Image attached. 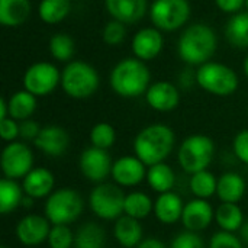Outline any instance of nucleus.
<instances>
[{"label":"nucleus","instance_id":"f257e3e1","mask_svg":"<svg viewBox=\"0 0 248 248\" xmlns=\"http://www.w3.org/2000/svg\"><path fill=\"white\" fill-rule=\"evenodd\" d=\"M217 48L218 35L215 29L205 22L187 25L177 41V55L190 67H199L211 61Z\"/></svg>","mask_w":248,"mask_h":248},{"label":"nucleus","instance_id":"f03ea898","mask_svg":"<svg viewBox=\"0 0 248 248\" xmlns=\"http://www.w3.org/2000/svg\"><path fill=\"white\" fill-rule=\"evenodd\" d=\"M151 84V71L145 61L137 57H126L118 61L109 74L112 92L124 99L144 96Z\"/></svg>","mask_w":248,"mask_h":248},{"label":"nucleus","instance_id":"7ed1b4c3","mask_svg":"<svg viewBox=\"0 0 248 248\" xmlns=\"http://www.w3.org/2000/svg\"><path fill=\"white\" fill-rule=\"evenodd\" d=\"M176 145L174 131L166 124L144 126L134 138V154L147 166L164 163Z\"/></svg>","mask_w":248,"mask_h":248},{"label":"nucleus","instance_id":"20e7f679","mask_svg":"<svg viewBox=\"0 0 248 248\" xmlns=\"http://www.w3.org/2000/svg\"><path fill=\"white\" fill-rule=\"evenodd\" d=\"M100 86V76L97 70L87 61L71 60L61 70L62 92L77 100L92 97Z\"/></svg>","mask_w":248,"mask_h":248},{"label":"nucleus","instance_id":"39448f33","mask_svg":"<svg viewBox=\"0 0 248 248\" xmlns=\"http://www.w3.org/2000/svg\"><path fill=\"white\" fill-rule=\"evenodd\" d=\"M196 84L212 96L228 97L237 92L240 78L235 70H232L230 65L211 60L198 67Z\"/></svg>","mask_w":248,"mask_h":248},{"label":"nucleus","instance_id":"423d86ee","mask_svg":"<svg viewBox=\"0 0 248 248\" xmlns=\"http://www.w3.org/2000/svg\"><path fill=\"white\" fill-rule=\"evenodd\" d=\"M84 202L81 195L71 187L54 190L45 202V217L52 225H70L83 212Z\"/></svg>","mask_w":248,"mask_h":248},{"label":"nucleus","instance_id":"0eeeda50","mask_svg":"<svg viewBox=\"0 0 248 248\" xmlns=\"http://www.w3.org/2000/svg\"><path fill=\"white\" fill-rule=\"evenodd\" d=\"M215 154V144L212 138L203 134H193L183 140L177 151V160L183 171L195 174L208 170Z\"/></svg>","mask_w":248,"mask_h":248},{"label":"nucleus","instance_id":"6e6552de","mask_svg":"<svg viewBox=\"0 0 248 248\" xmlns=\"http://www.w3.org/2000/svg\"><path fill=\"white\" fill-rule=\"evenodd\" d=\"M190 15L189 0H154L148 10L153 26L161 32H174L185 28Z\"/></svg>","mask_w":248,"mask_h":248},{"label":"nucleus","instance_id":"1a4fd4ad","mask_svg":"<svg viewBox=\"0 0 248 248\" xmlns=\"http://www.w3.org/2000/svg\"><path fill=\"white\" fill-rule=\"evenodd\" d=\"M125 198L119 185L99 183L93 187L89 196L92 212L105 221H116L125 214Z\"/></svg>","mask_w":248,"mask_h":248},{"label":"nucleus","instance_id":"9d476101","mask_svg":"<svg viewBox=\"0 0 248 248\" xmlns=\"http://www.w3.org/2000/svg\"><path fill=\"white\" fill-rule=\"evenodd\" d=\"M22 84L23 89L33 96L45 97L61 86V71L54 62L36 61L25 70Z\"/></svg>","mask_w":248,"mask_h":248},{"label":"nucleus","instance_id":"9b49d317","mask_svg":"<svg viewBox=\"0 0 248 248\" xmlns=\"http://www.w3.org/2000/svg\"><path fill=\"white\" fill-rule=\"evenodd\" d=\"M0 166L4 177L23 179L33 169V153L25 141L7 142L0 155Z\"/></svg>","mask_w":248,"mask_h":248},{"label":"nucleus","instance_id":"f8f14e48","mask_svg":"<svg viewBox=\"0 0 248 248\" xmlns=\"http://www.w3.org/2000/svg\"><path fill=\"white\" fill-rule=\"evenodd\" d=\"M112 158L108 150L97 147H87L78 158V167L81 174L92 183H103L108 176L112 173Z\"/></svg>","mask_w":248,"mask_h":248},{"label":"nucleus","instance_id":"ddd939ff","mask_svg":"<svg viewBox=\"0 0 248 248\" xmlns=\"http://www.w3.org/2000/svg\"><path fill=\"white\" fill-rule=\"evenodd\" d=\"M164 48V35L155 26H144L137 31L131 39V49L134 57L141 61L155 60Z\"/></svg>","mask_w":248,"mask_h":248},{"label":"nucleus","instance_id":"4468645a","mask_svg":"<svg viewBox=\"0 0 248 248\" xmlns=\"http://www.w3.org/2000/svg\"><path fill=\"white\" fill-rule=\"evenodd\" d=\"M144 97L147 105L153 110L161 113L174 110L180 103V92L177 86L167 80H158L151 83Z\"/></svg>","mask_w":248,"mask_h":248},{"label":"nucleus","instance_id":"2eb2a0df","mask_svg":"<svg viewBox=\"0 0 248 248\" xmlns=\"http://www.w3.org/2000/svg\"><path fill=\"white\" fill-rule=\"evenodd\" d=\"M147 166L135 154L124 155L113 161L110 176L116 185L124 187H134L147 177Z\"/></svg>","mask_w":248,"mask_h":248},{"label":"nucleus","instance_id":"dca6fc26","mask_svg":"<svg viewBox=\"0 0 248 248\" xmlns=\"http://www.w3.org/2000/svg\"><path fill=\"white\" fill-rule=\"evenodd\" d=\"M52 224L42 215H26L16 225V237L20 244L32 247L48 240Z\"/></svg>","mask_w":248,"mask_h":248},{"label":"nucleus","instance_id":"f3484780","mask_svg":"<svg viewBox=\"0 0 248 248\" xmlns=\"http://www.w3.org/2000/svg\"><path fill=\"white\" fill-rule=\"evenodd\" d=\"M70 134L60 125H46L41 128L33 141L35 147L48 157H61L70 147Z\"/></svg>","mask_w":248,"mask_h":248},{"label":"nucleus","instance_id":"a211bd4d","mask_svg":"<svg viewBox=\"0 0 248 248\" xmlns=\"http://www.w3.org/2000/svg\"><path fill=\"white\" fill-rule=\"evenodd\" d=\"M105 9L112 19L135 25L150 10L148 0H105Z\"/></svg>","mask_w":248,"mask_h":248},{"label":"nucleus","instance_id":"6ab92c4d","mask_svg":"<svg viewBox=\"0 0 248 248\" xmlns=\"http://www.w3.org/2000/svg\"><path fill=\"white\" fill-rule=\"evenodd\" d=\"M214 219H215V212L209 205V202H206V199L196 198L185 205L180 221L183 222L186 230L193 232H201L206 230Z\"/></svg>","mask_w":248,"mask_h":248},{"label":"nucleus","instance_id":"aec40b11","mask_svg":"<svg viewBox=\"0 0 248 248\" xmlns=\"http://www.w3.org/2000/svg\"><path fill=\"white\" fill-rule=\"evenodd\" d=\"M55 179L54 174L44 167H33L22 182V187L25 195L33 199L48 198L54 192Z\"/></svg>","mask_w":248,"mask_h":248},{"label":"nucleus","instance_id":"412c9836","mask_svg":"<svg viewBox=\"0 0 248 248\" xmlns=\"http://www.w3.org/2000/svg\"><path fill=\"white\" fill-rule=\"evenodd\" d=\"M185 203L182 198L174 192L160 193L154 202V215L161 224H174L182 219Z\"/></svg>","mask_w":248,"mask_h":248},{"label":"nucleus","instance_id":"4be33fe9","mask_svg":"<svg viewBox=\"0 0 248 248\" xmlns=\"http://www.w3.org/2000/svg\"><path fill=\"white\" fill-rule=\"evenodd\" d=\"M31 0H0V23L4 28H19L31 16Z\"/></svg>","mask_w":248,"mask_h":248},{"label":"nucleus","instance_id":"5701e85b","mask_svg":"<svg viewBox=\"0 0 248 248\" xmlns=\"http://www.w3.org/2000/svg\"><path fill=\"white\" fill-rule=\"evenodd\" d=\"M246 180L241 174L227 171L218 179L217 196L224 203H237L246 195Z\"/></svg>","mask_w":248,"mask_h":248},{"label":"nucleus","instance_id":"b1692460","mask_svg":"<svg viewBox=\"0 0 248 248\" xmlns=\"http://www.w3.org/2000/svg\"><path fill=\"white\" fill-rule=\"evenodd\" d=\"M113 235L119 246L124 248H137V246L144 240L140 219H135L128 215H122L116 219L113 227Z\"/></svg>","mask_w":248,"mask_h":248},{"label":"nucleus","instance_id":"393cba45","mask_svg":"<svg viewBox=\"0 0 248 248\" xmlns=\"http://www.w3.org/2000/svg\"><path fill=\"white\" fill-rule=\"evenodd\" d=\"M7 106H9V118L20 122L32 118V115L38 108V97L29 93L28 90L22 89L7 97Z\"/></svg>","mask_w":248,"mask_h":248},{"label":"nucleus","instance_id":"a878e982","mask_svg":"<svg viewBox=\"0 0 248 248\" xmlns=\"http://www.w3.org/2000/svg\"><path fill=\"white\" fill-rule=\"evenodd\" d=\"M224 33L231 46L237 49H248V10L231 15Z\"/></svg>","mask_w":248,"mask_h":248},{"label":"nucleus","instance_id":"bb28decb","mask_svg":"<svg viewBox=\"0 0 248 248\" xmlns=\"http://www.w3.org/2000/svg\"><path fill=\"white\" fill-rule=\"evenodd\" d=\"M145 179L148 182V186L158 193L171 192L176 185L174 170L166 163H158V164L150 166L147 170Z\"/></svg>","mask_w":248,"mask_h":248},{"label":"nucleus","instance_id":"cd10ccee","mask_svg":"<svg viewBox=\"0 0 248 248\" xmlns=\"http://www.w3.org/2000/svg\"><path fill=\"white\" fill-rule=\"evenodd\" d=\"M23 198V187L16 180L7 177L0 180V212L3 215H7L22 206Z\"/></svg>","mask_w":248,"mask_h":248},{"label":"nucleus","instance_id":"c85d7f7f","mask_svg":"<svg viewBox=\"0 0 248 248\" xmlns=\"http://www.w3.org/2000/svg\"><path fill=\"white\" fill-rule=\"evenodd\" d=\"M71 12V0H41L38 4V16L46 25H58L68 17Z\"/></svg>","mask_w":248,"mask_h":248},{"label":"nucleus","instance_id":"c756f323","mask_svg":"<svg viewBox=\"0 0 248 248\" xmlns=\"http://www.w3.org/2000/svg\"><path fill=\"white\" fill-rule=\"evenodd\" d=\"M106 232L96 222H86L74 232V248H105Z\"/></svg>","mask_w":248,"mask_h":248},{"label":"nucleus","instance_id":"7c9ffc66","mask_svg":"<svg viewBox=\"0 0 248 248\" xmlns=\"http://www.w3.org/2000/svg\"><path fill=\"white\" fill-rule=\"evenodd\" d=\"M215 221L222 231L238 232L244 224V214L237 203H221L215 211Z\"/></svg>","mask_w":248,"mask_h":248},{"label":"nucleus","instance_id":"2f4dec72","mask_svg":"<svg viewBox=\"0 0 248 248\" xmlns=\"http://www.w3.org/2000/svg\"><path fill=\"white\" fill-rule=\"evenodd\" d=\"M48 49L51 57L58 62H70L74 52H76V44L74 39L65 33V32H57L49 38Z\"/></svg>","mask_w":248,"mask_h":248},{"label":"nucleus","instance_id":"473e14b6","mask_svg":"<svg viewBox=\"0 0 248 248\" xmlns=\"http://www.w3.org/2000/svg\"><path fill=\"white\" fill-rule=\"evenodd\" d=\"M154 211V202L144 192H132L125 198V214L135 219H145Z\"/></svg>","mask_w":248,"mask_h":248},{"label":"nucleus","instance_id":"72a5a7b5","mask_svg":"<svg viewBox=\"0 0 248 248\" xmlns=\"http://www.w3.org/2000/svg\"><path fill=\"white\" fill-rule=\"evenodd\" d=\"M217 187H218V179L211 171L202 170L195 174H190L189 189L196 198L208 199L217 195Z\"/></svg>","mask_w":248,"mask_h":248},{"label":"nucleus","instance_id":"f704fd0d","mask_svg":"<svg viewBox=\"0 0 248 248\" xmlns=\"http://www.w3.org/2000/svg\"><path fill=\"white\" fill-rule=\"evenodd\" d=\"M89 138H90V144L93 147H97L102 150H109L116 141V131L110 124L99 122L90 129Z\"/></svg>","mask_w":248,"mask_h":248},{"label":"nucleus","instance_id":"c9c22d12","mask_svg":"<svg viewBox=\"0 0 248 248\" xmlns=\"http://www.w3.org/2000/svg\"><path fill=\"white\" fill-rule=\"evenodd\" d=\"M126 38V25L116 19H110L102 29V41L109 46L121 45Z\"/></svg>","mask_w":248,"mask_h":248},{"label":"nucleus","instance_id":"e433bc0d","mask_svg":"<svg viewBox=\"0 0 248 248\" xmlns=\"http://www.w3.org/2000/svg\"><path fill=\"white\" fill-rule=\"evenodd\" d=\"M46 241L49 248H71L74 247V232L68 225H52Z\"/></svg>","mask_w":248,"mask_h":248},{"label":"nucleus","instance_id":"4c0bfd02","mask_svg":"<svg viewBox=\"0 0 248 248\" xmlns=\"http://www.w3.org/2000/svg\"><path fill=\"white\" fill-rule=\"evenodd\" d=\"M244 243L240 237H237L234 232L228 231H218L212 235L209 248H244Z\"/></svg>","mask_w":248,"mask_h":248},{"label":"nucleus","instance_id":"58836bf2","mask_svg":"<svg viewBox=\"0 0 248 248\" xmlns=\"http://www.w3.org/2000/svg\"><path fill=\"white\" fill-rule=\"evenodd\" d=\"M170 248H205V243L198 232L186 230L174 237Z\"/></svg>","mask_w":248,"mask_h":248},{"label":"nucleus","instance_id":"ea45409f","mask_svg":"<svg viewBox=\"0 0 248 248\" xmlns=\"http://www.w3.org/2000/svg\"><path fill=\"white\" fill-rule=\"evenodd\" d=\"M232 150L235 157L248 166V129H243L235 135L232 141Z\"/></svg>","mask_w":248,"mask_h":248},{"label":"nucleus","instance_id":"a19ab883","mask_svg":"<svg viewBox=\"0 0 248 248\" xmlns=\"http://www.w3.org/2000/svg\"><path fill=\"white\" fill-rule=\"evenodd\" d=\"M39 124L33 119H25L19 122V138L22 141H35L41 132Z\"/></svg>","mask_w":248,"mask_h":248},{"label":"nucleus","instance_id":"79ce46f5","mask_svg":"<svg viewBox=\"0 0 248 248\" xmlns=\"http://www.w3.org/2000/svg\"><path fill=\"white\" fill-rule=\"evenodd\" d=\"M0 137L6 142L17 141V138H19V122L12 119V118L1 119L0 121Z\"/></svg>","mask_w":248,"mask_h":248},{"label":"nucleus","instance_id":"37998d69","mask_svg":"<svg viewBox=\"0 0 248 248\" xmlns=\"http://www.w3.org/2000/svg\"><path fill=\"white\" fill-rule=\"evenodd\" d=\"M217 7L227 13V15H234L241 12L246 7V1L247 0H214Z\"/></svg>","mask_w":248,"mask_h":248},{"label":"nucleus","instance_id":"c03bdc74","mask_svg":"<svg viewBox=\"0 0 248 248\" xmlns=\"http://www.w3.org/2000/svg\"><path fill=\"white\" fill-rule=\"evenodd\" d=\"M179 81L183 87H190L192 84L196 83V71L190 70H183V73L179 77Z\"/></svg>","mask_w":248,"mask_h":248},{"label":"nucleus","instance_id":"a18cd8bd","mask_svg":"<svg viewBox=\"0 0 248 248\" xmlns=\"http://www.w3.org/2000/svg\"><path fill=\"white\" fill-rule=\"evenodd\" d=\"M137 248H166V246L163 244V241H160L158 238L150 237V238H144Z\"/></svg>","mask_w":248,"mask_h":248},{"label":"nucleus","instance_id":"49530a36","mask_svg":"<svg viewBox=\"0 0 248 248\" xmlns=\"http://www.w3.org/2000/svg\"><path fill=\"white\" fill-rule=\"evenodd\" d=\"M9 118V106H7V99L1 97L0 99V121Z\"/></svg>","mask_w":248,"mask_h":248},{"label":"nucleus","instance_id":"de8ad7c7","mask_svg":"<svg viewBox=\"0 0 248 248\" xmlns=\"http://www.w3.org/2000/svg\"><path fill=\"white\" fill-rule=\"evenodd\" d=\"M238 234H240L241 241H243V243H246V244H248V219L247 221H244V224H243V227L240 228Z\"/></svg>","mask_w":248,"mask_h":248},{"label":"nucleus","instance_id":"09e8293b","mask_svg":"<svg viewBox=\"0 0 248 248\" xmlns=\"http://www.w3.org/2000/svg\"><path fill=\"white\" fill-rule=\"evenodd\" d=\"M243 70H244V74L248 78V55L244 58V62H243Z\"/></svg>","mask_w":248,"mask_h":248},{"label":"nucleus","instance_id":"8fccbe9b","mask_svg":"<svg viewBox=\"0 0 248 248\" xmlns=\"http://www.w3.org/2000/svg\"><path fill=\"white\" fill-rule=\"evenodd\" d=\"M246 10H248V0L246 1Z\"/></svg>","mask_w":248,"mask_h":248},{"label":"nucleus","instance_id":"3c124183","mask_svg":"<svg viewBox=\"0 0 248 248\" xmlns=\"http://www.w3.org/2000/svg\"><path fill=\"white\" fill-rule=\"evenodd\" d=\"M247 115H248V109H247Z\"/></svg>","mask_w":248,"mask_h":248},{"label":"nucleus","instance_id":"603ef678","mask_svg":"<svg viewBox=\"0 0 248 248\" xmlns=\"http://www.w3.org/2000/svg\"><path fill=\"white\" fill-rule=\"evenodd\" d=\"M1 248H6V247H1Z\"/></svg>","mask_w":248,"mask_h":248}]
</instances>
